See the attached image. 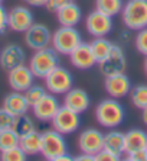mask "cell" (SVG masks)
<instances>
[{"mask_svg":"<svg viewBox=\"0 0 147 161\" xmlns=\"http://www.w3.org/2000/svg\"><path fill=\"white\" fill-rule=\"evenodd\" d=\"M8 29V10L0 4V34Z\"/></svg>","mask_w":147,"mask_h":161,"instance_id":"36","label":"cell"},{"mask_svg":"<svg viewBox=\"0 0 147 161\" xmlns=\"http://www.w3.org/2000/svg\"><path fill=\"white\" fill-rule=\"evenodd\" d=\"M144 71H146V74H147V57H146V63H144Z\"/></svg>","mask_w":147,"mask_h":161,"instance_id":"40","label":"cell"},{"mask_svg":"<svg viewBox=\"0 0 147 161\" xmlns=\"http://www.w3.org/2000/svg\"><path fill=\"white\" fill-rule=\"evenodd\" d=\"M75 160H94V155H89V154H84L82 153L81 155H78L77 158H75Z\"/></svg>","mask_w":147,"mask_h":161,"instance_id":"38","label":"cell"},{"mask_svg":"<svg viewBox=\"0 0 147 161\" xmlns=\"http://www.w3.org/2000/svg\"><path fill=\"white\" fill-rule=\"evenodd\" d=\"M56 18L61 26H77L82 18L81 8L77 3H74L72 0H69L65 6L56 12Z\"/></svg>","mask_w":147,"mask_h":161,"instance_id":"19","label":"cell"},{"mask_svg":"<svg viewBox=\"0 0 147 161\" xmlns=\"http://www.w3.org/2000/svg\"><path fill=\"white\" fill-rule=\"evenodd\" d=\"M141 110H143V112H141V120H143L144 125H147V108L141 109Z\"/></svg>","mask_w":147,"mask_h":161,"instance_id":"39","label":"cell"},{"mask_svg":"<svg viewBox=\"0 0 147 161\" xmlns=\"http://www.w3.org/2000/svg\"><path fill=\"white\" fill-rule=\"evenodd\" d=\"M85 28L91 36H107L113 31V18L99 10L91 12L85 19Z\"/></svg>","mask_w":147,"mask_h":161,"instance_id":"9","label":"cell"},{"mask_svg":"<svg viewBox=\"0 0 147 161\" xmlns=\"http://www.w3.org/2000/svg\"><path fill=\"white\" fill-rule=\"evenodd\" d=\"M45 87L52 94H65L69 89H72L74 77L66 68L55 67L45 77Z\"/></svg>","mask_w":147,"mask_h":161,"instance_id":"6","label":"cell"},{"mask_svg":"<svg viewBox=\"0 0 147 161\" xmlns=\"http://www.w3.org/2000/svg\"><path fill=\"white\" fill-rule=\"evenodd\" d=\"M69 61L78 70H89L97 64V60L91 51L89 44L81 42L77 48L69 54Z\"/></svg>","mask_w":147,"mask_h":161,"instance_id":"17","label":"cell"},{"mask_svg":"<svg viewBox=\"0 0 147 161\" xmlns=\"http://www.w3.org/2000/svg\"><path fill=\"white\" fill-rule=\"evenodd\" d=\"M33 15L30 9L25 6H16L8 12V28L13 32H23L32 26Z\"/></svg>","mask_w":147,"mask_h":161,"instance_id":"13","label":"cell"},{"mask_svg":"<svg viewBox=\"0 0 147 161\" xmlns=\"http://www.w3.org/2000/svg\"><path fill=\"white\" fill-rule=\"evenodd\" d=\"M19 147L26 153V155H36L41 154L42 150V134L35 129V131L29 132V134L20 136L19 141Z\"/></svg>","mask_w":147,"mask_h":161,"instance_id":"22","label":"cell"},{"mask_svg":"<svg viewBox=\"0 0 147 161\" xmlns=\"http://www.w3.org/2000/svg\"><path fill=\"white\" fill-rule=\"evenodd\" d=\"M124 108L114 97L101 100L95 109L97 122L103 128H108V129H114V128L120 126L124 120Z\"/></svg>","mask_w":147,"mask_h":161,"instance_id":"1","label":"cell"},{"mask_svg":"<svg viewBox=\"0 0 147 161\" xmlns=\"http://www.w3.org/2000/svg\"><path fill=\"white\" fill-rule=\"evenodd\" d=\"M28 4L30 6H35V8H39V6H45L46 3V0H25Z\"/></svg>","mask_w":147,"mask_h":161,"instance_id":"37","label":"cell"},{"mask_svg":"<svg viewBox=\"0 0 147 161\" xmlns=\"http://www.w3.org/2000/svg\"><path fill=\"white\" fill-rule=\"evenodd\" d=\"M146 150H147V148H146Z\"/></svg>","mask_w":147,"mask_h":161,"instance_id":"42","label":"cell"},{"mask_svg":"<svg viewBox=\"0 0 147 161\" xmlns=\"http://www.w3.org/2000/svg\"><path fill=\"white\" fill-rule=\"evenodd\" d=\"M94 160H97V161H118V160H121V155H118V154H114V153H111V151L105 150V148H103V150L98 151V153L94 155Z\"/></svg>","mask_w":147,"mask_h":161,"instance_id":"33","label":"cell"},{"mask_svg":"<svg viewBox=\"0 0 147 161\" xmlns=\"http://www.w3.org/2000/svg\"><path fill=\"white\" fill-rule=\"evenodd\" d=\"M51 122L53 129H56L58 132H61L63 135L75 132L79 128V124H81L79 113L69 108H66L65 105L58 109V112L55 113V116L52 118Z\"/></svg>","mask_w":147,"mask_h":161,"instance_id":"7","label":"cell"},{"mask_svg":"<svg viewBox=\"0 0 147 161\" xmlns=\"http://www.w3.org/2000/svg\"><path fill=\"white\" fill-rule=\"evenodd\" d=\"M25 42L33 51L46 48L52 42V32L43 23H32V26L25 32Z\"/></svg>","mask_w":147,"mask_h":161,"instance_id":"11","label":"cell"},{"mask_svg":"<svg viewBox=\"0 0 147 161\" xmlns=\"http://www.w3.org/2000/svg\"><path fill=\"white\" fill-rule=\"evenodd\" d=\"M123 0H95V9L103 12L105 15L114 18L115 15L121 13L123 10Z\"/></svg>","mask_w":147,"mask_h":161,"instance_id":"26","label":"cell"},{"mask_svg":"<svg viewBox=\"0 0 147 161\" xmlns=\"http://www.w3.org/2000/svg\"><path fill=\"white\" fill-rule=\"evenodd\" d=\"M125 67H127V60H125L124 51L121 47L113 44L108 55L99 63V71L105 77H108V75L118 74V73H124Z\"/></svg>","mask_w":147,"mask_h":161,"instance_id":"8","label":"cell"},{"mask_svg":"<svg viewBox=\"0 0 147 161\" xmlns=\"http://www.w3.org/2000/svg\"><path fill=\"white\" fill-rule=\"evenodd\" d=\"M3 108L6 109L8 112H10L13 116H19V115L28 113L30 106L22 92H15V90H13L12 93H9L8 96L3 99Z\"/></svg>","mask_w":147,"mask_h":161,"instance_id":"20","label":"cell"},{"mask_svg":"<svg viewBox=\"0 0 147 161\" xmlns=\"http://www.w3.org/2000/svg\"><path fill=\"white\" fill-rule=\"evenodd\" d=\"M13 120H15V116H13L10 112H8V110L2 106V108H0V131L12 128Z\"/></svg>","mask_w":147,"mask_h":161,"instance_id":"32","label":"cell"},{"mask_svg":"<svg viewBox=\"0 0 147 161\" xmlns=\"http://www.w3.org/2000/svg\"><path fill=\"white\" fill-rule=\"evenodd\" d=\"M89 47H91V51H92V54H94V57H95L97 64H99L108 55L113 44H111L105 36H99V38H94L92 42L89 44Z\"/></svg>","mask_w":147,"mask_h":161,"instance_id":"24","label":"cell"},{"mask_svg":"<svg viewBox=\"0 0 147 161\" xmlns=\"http://www.w3.org/2000/svg\"><path fill=\"white\" fill-rule=\"evenodd\" d=\"M19 141H20V136L12 128L0 131V153L9 150V148H13V147H18Z\"/></svg>","mask_w":147,"mask_h":161,"instance_id":"27","label":"cell"},{"mask_svg":"<svg viewBox=\"0 0 147 161\" xmlns=\"http://www.w3.org/2000/svg\"><path fill=\"white\" fill-rule=\"evenodd\" d=\"M104 148L121 155L124 153V134L120 131H110L104 135Z\"/></svg>","mask_w":147,"mask_h":161,"instance_id":"23","label":"cell"},{"mask_svg":"<svg viewBox=\"0 0 147 161\" xmlns=\"http://www.w3.org/2000/svg\"><path fill=\"white\" fill-rule=\"evenodd\" d=\"M26 158H28L26 153L19 145L0 153V160L3 161H25Z\"/></svg>","mask_w":147,"mask_h":161,"instance_id":"30","label":"cell"},{"mask_svg":"<svg viewBox=\"0 0 147 161\" xmlns=\"http://www.w3.org/2000/svg\"><path fill=\"white\" fill-rule=\"evenodd\" d=\"M66 153H68V147H66L63 134L58 132L56 129H48L42 134L41 154L46 160L58 161Z\"/></svg>","mask_w":147,"mask_h":161,"instance_id":"5","label":"cell"},{"mask_svg":"<svg viewBox=\"0 0 147 161\" xmlns=\"http://www.w3.org/2000/svg\"><path fill=\"white\" fill-rule=\"evenodd\" d=\"M2 2H3V0H0V4H2Z\"/></svg>","mask_w":147,"mask_h":161,"instance_id":"41","label":"cell"},{"mask_svg":"<svg viewBox=\"0 0 147 161\" xmlns=\"http://www.w3.org/2000/svg\"><path fill=\"white\" fill-rule=\"evenodd\" d=\"M147 148V132L139 128L130 129L124 134V153L130 154Z\"/></svg>","mask_w":147,"mask_h":161,"instance_id":"21","label":"cell"},{"mask_svg":"<svg viewBox=\"0 0 147 161\" xmlns=\"http://www.w3.org/2000/svg\"><path fill=\"white\" fill-rule=\"evenodd\" d=\"M123 23L131 31L147 28V0H127L121 10Z\"/></svg>","mask_w":147,"mask_h":161,"instance_id":"2","label":"cell"},{"mask_svg":"<svg viewBox=\"0 0 147 161\" xmlns=\"http://www.w3.org/2000/svg\"><path fill=\"white\" fill-rule=\"evenodd\" d=\"M136 48L140 54L147 57V28L140 29L136 35Z\"/></svg>","mask_w":147,"mask_h":161,"instance_id":"31","label":"cell"},{"mask_svg":"<svg viewBox=\"0 0 147 161\" xmlns=\"http://www.w3.org/2000/svg\"><path fill=\"white\" fill-rule=\"evenodd\" d=\"M127 160L131 161H147V150H139L127 154Z\"/></svg>","mask_w":147,"mask_h":161,"instance_id":"35","label":"cell"},{"mask_svg":"<svg viewBox=\"0 0 147 161\" xmlns=\"http://www.w3.org/2000/svg\"><path fill=\"white\" fill-rule=\"evenodd\" d=\"M63 105L66 108L72 109L75 112H78L81 115L82 112H85L91 105V99H89L88 93L82 89H69L63 94Z\"/></svg>","mask_w":147,"mask_h":161,"instance_id":"18","label":"cell"},{"mask_svg":"<svg viewBox=\"0 0 147 161\" xmlns=\"http://www.w3.org/2000/svg\"><path fill=\"white\" fill-rule=\"evenodd\" d=\"M46 93H48L46 87L38 86V84H35V83H33V84L28 90H25V92H23V94H25V97H26V100H28V103H29L30 108H32L33 105H36L38 102L41 100V99L43 97Z\"/></svg>","mask_w":147,"mask_h":161,"instance_id":"29","label":"cell"},{"mask_svg":"<svg viewBox=\"0 0 147 161\" xmlns=\"http://www.w3.org/2000/svg\"><path fill=\"white\" fill-rule=\"evenodd\" d=\"M130 99L136 108H147V84H140V86L133 87L130 90Z\"/></svg>","mask_w":147,"mask_h":161,"instance_id":"28","label":"cell"},{"mask_svg":"<svg viewBox=\"0 0 147 161\" xmlns=\"http://www.w3.org/2000/svg\"><path fill=\"white\" fill-rule=\"evenodd\" d=\"M8 74V81L9 86L12 87V90L15 92H25L28 90L35 81V75H33L32 70L29 68V65H18V67L9 70Z\"/></svg>","mask_w":147,"mask_h":161,"instance_id":"12","label":"cell"},{"mask_svg":"<svg viewBox=\"0 0 147 161\" xmlns=\"http://www.w3.org/2000/svg\"><path fill=\"white\" fill-rule=\"evenodd\" d=\"M81 42V34L75 26H61L52 34L51 45L58 54L69 55Z\"/></svg>","mask_w":147,"mask_h":161,"instance_id":"4","label":"cell"},{"mask_svg":"<svg viewBox=\"0 0 147 161\" xmlns=\"http://www.w3.org/2000/svg\"><path fill=\"white\" fill-rule=\"evenodd\" d=\"M59 65L58 53L53 48H42L36 49L29 60V68L32 70L36 79H45L55 67Z\"/></svg>","mask_w":147,"mask_h":161,"instance_id":"3","label":"cell"},{"mask_svg":"<svg viewBox=\"0 0 147 161\" xmlns=\"http://www.w3.org/2000/svg\"><path fill=\"white\" fill-rule=\"evenodd\" d=\"M59 108H61V105H59V100L56 99V94L46 93L36 105L32 106V112L33 116L38 120L49 122V120H52V118L55 116V113L58 112Z\"/></svg>","mask_w":147,"mask_h":161,"instance_id":"14","label":"cell"},{"mask_svg":"<svg viewBox=\"0 0 147 161\" xmlns=\"http://www.w3.org/2000/svg\"><path fill=\"white\" fill-rule=\"evenodd\" d=\"M12 129H13L19 136H23V135L35 131V124H33L32 118H30L28 113H23V115L15 116L13 125H12Z\"/></svg>","mask_w":147,"mask_h":161,"instance_id":"25","label":"cell"},{"mask_svg":"<svg viewBox=\"0 0 147 161\" xmlns=\"http://www.w3.org/2000/svg\"><path fill=\"white\" fill-rule=\"evenodd\" d=\"M104 86H105L107 94L114 99L124 97L130 94V90H131V83H130L129 77L125 75V73H118V74L105 77Z\"/></svg>","mask_w":147,"mask_h":161,"instance_id":"15","label":"cell"},{"mask_svg":"<svg viewBox=\"0 0 147 161\" xmlns=\"http://www.w3.org/2000/svg\"><path fill=\"white\" fill-rule=\"evenodd\" d=\"M78 148L84 154L95 155L98 151L104 148V134L95 128H88L84 129L78 135Z\"/></svg>","mask_w":147,"mask_h":161,"instance_id":"10","label":"cell"},{"mask_svg":"<svg viewBox=\"0 0 147 161\" xmlns=\"http://www.w3.org/2000/svg\"><path fill=\"white\" fill-rule=\"evenodd\" d=\"M26 61V54L23 48H20L19 45L10 44L6 45L2 51H0V67L9 71L12 68L22 65Z\"/></svg>","mask_w":147,"mask_h":161,"instance_id":"16","label":"cell"},{"mask_svg":"<svg viewBox=\"0 0 147 161\" xmlns=\"http://www.w3.org/2000/svg\"><path fill=\"white\" fill-rule=\"evenodd\" d=\"M68 2H69V0H46L45 8L48 9L49 12H53V13H56V12L62 8V6H65Z\"/></svg>","mask_w":147,"mask_h":161,"instance_id":"34","label":"cell"}]
</instances>
